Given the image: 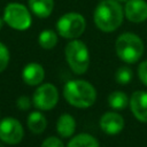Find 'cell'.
Masks as SVG:
<instances>
[{
  "label": "cell",
  "instance_id": "obj_1",
  "mask_svg": "<svg viewBox=\"0 0 147 147\" xmlns=\"http://www.w3.org/2000/svg\"><path fill=\"white\" fill-rule=\"evenodd\" d=\"M124 11L116 0H102L94 9L93 21L96 28L103 32H113L123 22Z\"/></svg>",
  "mask_w": 147,
  "mask_h": 147
},
{
  "label": "cell",
  "instance_id": "obj_2",
  "mask_svg": "<svg viewBox=\"0 0 147 147\" xmlns=\"http://www.w3.org/2000/svg\"><path fill=\"white\" fill-rule=\"evenodd\" d=\"M63 95L68 103L77 108H88L96 100L94 86L83 79L69 80L63 87Z\"/></svg>",
  "mask_w": 147,
  "mask_h": 147
},
{
  "label": "cell",
  "instance_id": "obj_3",
  "mask_svg": "<svg viewBox=\"0 0 147 147\" xmlns=\"http://www.w3.org/2000/svg\"><path fill=\"white\" fill-rule=\"evenodd\" d=\"M117 56L125 63H134L140 60L144 54V42L141 38L134 33H122L115 42Z\"/></svg>",
  "mask_w": 147,
  "mask_h": 147
},
{
  "label": "cell",
  "instance_id": "obj_4",
  "mask_svg": "<svg viewBox=\"0 0 147 147\" xmlns=\"http://www.w3.org/2000/svg\"><path fill=\"white\" fill-rule=\"evenodd\" d=\"M64 55L68 65L76 75H83L90 65V52L87 46L78 39H71L65 45Z\"/></svg>",
  "mask_w": 147,
  "mask_h": 147
},
{
  "label": "cell",
  "instance_id": "obj_5",
  "mask_svg": "<svg viewBox=\"0 0 147 147\" xmlns=\"http://www.w3.org/2000/svg\"><path fill=\"white\" fill-rule=\"evenodd\" d=\"M86 28V22L79 13H65L56 22L59 34L65 39H77L83 34Z\"/></svg>",
  "mask_w": 147,
  "mask_h": 147
},
{
  "label": "cell",
  "instance_id": "obj_6",
  "mask_svg": "<svg viewBox=\"0 0 147 147\" xmlns=\"http://www.w3.org/2000/svg\"><path fill=\"white\" fill-rule=\"evenodd\" d=\"M3 21L11 29L24 31L31 26L32 20L29 9L20 2H9L3 9Z\"/></svg>",
  "mask_w": 147,
  "mask_h": 147
},
{
  "label": "cell",
  "instance_id": "obj_7",
  "mask_svg": "<svg viewBox=\"0 0 147 147\" xmlns=\"http://www.w3.org/2000/svg\"><path fill=\"white\" fill-rule=\"evenodd\" d=\"M59 101L57 88L49 83L41 84L34 91L32 96V103L38 110H51Z\"/></svg>",
  "mask_w": 147,
  "mask_h": 147
},
{
  "label": "cell",
  "instance_id": "obj_8",
  "mask_svg": "<svg viewBox=\"0 0 147 147\" xmlns=\"http://www.w3.org/2000/svg\"><path fill=\"white\" fill-rule=\"evenodd\" d=\"M23 136V126L16 118L6 117L0 122V139L5 144L16 145L22 141Z\"/></svg>",
  "mask_w": 147,
  "mask_h": 147
},
{
  "label": "cell",
  "instance_id": "obj_9",
  "mask_svg": "<svg viewBox=\"0 0 147 147\" xmlns=\"http://www.w3.org/2000/svg\"><path fill=\"white\" fill-rule=\"evenodd\" d=\"M130 108L134 117L142 123H147V92L136 91L129 101Z\"/></svg>",
  "mask_w": 147,
  "mask_h": 147
},
{
  "label": "cell",
  "instance_id": "obj_10",
  "mask_svg": "<svg viewBox=\"0 0 147 147\" xmlns=\"http://www.w3.org/2000/svg\"><path fill=\"white\" fill-rule=\"evenodd\" d=\"M125 17L133 23L147 20V2L145 0H129L124 7Z\"/></svg>",
  "mask_w": 147,
  "mask_h": 147
},
{
  "label": "cell",
  "instance_id": "obj_11",
  "mask_svg": "<svg viewBox=\"0 0 147 147\" xmlns=\"http://www.w3.org/2000/svg\"><path fill=\"white\" fill-rule=\"evenodd\" d=\"M100 127L107 134H117L124 129V118L115 111H108L101 116Z\"/></svg>",
  "mask_w": 147,
  "mask_h": 147
},
{
  "label": "cell",
  "instance_id": "obj_12",
  "mask_svg": "<svg viewBox=\"0 0 147 147\" xmlns=\"http://www.w3.org/2000/svg\"><path fill=\"white\" fill-rule=\"evenodd\" d=\"M45 77V70L41 64L37 62L28 63L22 70V79L25 84L30 86H36L41 84Z\"/></svg>",
  "mask_w": 147,
  "mask_h": 147
},
{
  "label": "cell",
  "instance_id": "obj_13",
  "mask_svg": "<svg viewBox=\"0 0 147 147\" xmlns=\"http://www.w3.org/2000/svg\"><path fill=\"white\" fill-rule=\"evenodd\" d=\"M30 10L40 18L48 17L54 8V0H28Z\"/></svg>",
  "mask_w": 147,
  "mask_h": 147
},
{
  "label": "cell",
  "instance_id": "obj_14",
  "mask_svg": "<svg viewBox=\"0 0 147 147\" xmlns=\"http://www.w3.org/2000/svg\"><path fill=\"white\" fill-rule=\"evenodd\" d=\"M76 130V121L69 114H63L57 118L56 131L62 138H69Z\"/></svg>",
  "mask_w": 147,
  "mask_h": 147
},
{
  "label": "cell",
  "instance_id": "obj_15",
  "mask_svg": "<svg viewBox=\"0 0 147 147\" xmlns=\"http://www.w3.org/2000/svg\"><path fill=\"white\" fill-rule=\"evenodd\" d=\"M47 126L46 117L40 111H32L28 116V127L31 132L39 134L45 131Z\"/></svg>",
  "mask_w": 147,
  "mask_h": 147
},
{
  "label": "cell",
  "instance_id": "obj_16",
  "mask_svg": "<svg viewBox=\"0 0 147 147\" xmlns=\"http://www.w3.org/2000/svg\"><path fill=\"white\" fill-rule=\"evenodd\" d=\"M67 147H99V142L88 133H79L71 138Z\"/></svg>",
  "mask_w": 147,
  "mask_h": 147
},
{
  "label": "cell",
  "instance_id": "obj_17",
  "mask_svg": "<svg viewBox=\"0 0 147 147\" xmlns=\"http://www.w3.org/2000/svg\"><path fill=\"white\" fill-rule=\"evenodd\" d=\"M129 98L127 95L122 91H115L111 92L108 96V103L110 108L115 110H122L129 105Z\"/></svg>",
  "mask_w": 147,
  "mask_h": 147
},
{
  "label": "cell",
  "instance_id": "obj_18",
  "mask_svg": "<svg viewBox=\"0 0 147 147\" xmlns=\"http://www.w3.org/2000/svg\"><path fill=\"white\" fill-rule=\"evenodd\" d=\"M38 44L44 49H52L57 44V34L53 30H44L39 33Z\"/></svg>",
  "mask_w": 147,
  "mask_h": 147
},
{
  "label": "cell",
  "instance_id": "obj_19",
  "mask_svg": "<svg viewBox=\"0 0 147 147\" xmlns=\"http://www.w3.org/2000/svg\"><path fill=\"white\" fill-rule=\"evenodd\" d=\"M115 78L117 80L118 84L121 85H126L131 82L132 79V70L129 68V67H121L118 68V70L116 71V75H115Z\"/></svg>",
  "mask_w": 147,
  "mask_h": 147
},
{
  "label": "cell",
  "instance_id": "obj_20",
  "mask_svg": "<svg viewBox=\"0 0 147 147\" xmlns=\"http://www.w3.org/2000/svg\"><path fill=\"white\" fill-rule=\"evenodd\" d=\"M9 51L7 48V46L2 42H0V72H2L8 63H9Z\"/></svg>",
  "mask_w": 147,
  "mask_h": 147
},
{
  "label": "cell",
  "instance_id": "obj_21",
  "mask_svg": "<svg viewBox=\"0 0 147 147\" xmlns=\"http://www.w3.org/2000/svg\"><path fill=\"white\" fill-rule=\"evenodd\" d=\"M31 105L32 100L26 95H21L16 101V106L20 110H29L31 108Z\"/></svg>",
  "mask_w": 147,
  "mask_h": 147
},
{
  "label": "cell",
  "instance_id": "obj_22",
  "mask_svg": "<svg viewBox=\"0 0 147 147\" xmlns=\"http://www.w3.org/2000/svg\"><path fill=\"white\" fill-rule=\"evenodd\" d=\"M40 147H64V145H63L62 140H60L59 138H56V137H48V138H46L42 141Z\"/></svg>",
  "mask_w": 147,
  "mask_h": 147
},
{
  "label": "cell",
  "instance_id": "obj_23",
  "mask_svg": "<svg viewBox=\"0 0 147 147\" xmlns=\"http://www.w3.org/2000/svg\"><path fill=\"white\" fill-rule=\"evenodd\" d=\"M138 76L144 85L147 86V61H144L138 67Z\"/></svg>",
  "mask_w": 147,
  "mask_h": 147
},
{
  "label": "cell",
  "instance_id": "obj_24",
  "mask_svg": "<svg viewBox=\"0 0 147 147\" xmlns=\"http://www.w3.org/2000/svg\"><path fill=\"white\" fill-rule=\"evenodd\" d=\"M3 23H5V21H3V17H2V18L0 17V30L2 29V25H3Z\"/></svg>",
  "mask_w": 147,
  "mask_h": 147
},
{
  "label": "cell",
  "instance_id": "obj_25",
  "mask_svg": "<svg viewBox=\"0 0 147 147\" xmlns=\"http://www.w3.org/2000/svg\"><path fill=\"white\" fill-rule=\"evenodd\" d=\"M116 1H118V2H127L129 0H116Z\"/></svg>",
  "mask_w": 147,
  "mask_h": 147
},
{
  "label": "cell",
  "instance_id": "obj_26",
  "mask_svg": "<svg viewBox=\"0 0 147 147\" xmlns=\"http://www.w3.org/2000/svg\"><path fill=\"white\" fill-rule=\"evenodd\" d=\"M0 147H3V146H2V145H1V144H0Z\"/></svg>",
  "mask_w": 147,
  "mask_h": 147
}]
</instances>
